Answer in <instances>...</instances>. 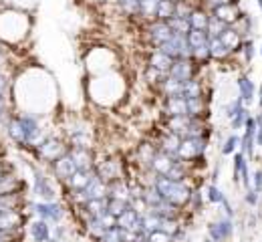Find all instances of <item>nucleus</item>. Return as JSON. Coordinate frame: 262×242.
Segmentation results:
<instances>
[{
    "mask_svg": "<svg viewBox=\"0 0 262 242\" xmlns=\"http://www.w3.org/2000/svg\"><path fill=\"white\" fill-rule=\"evenodd\" d=\"M10 87H12L10 77L0 69V95H10Z\"/></svg>",
    "mask_w": 262,
    "mask_h": 242,
    "instance_id": "0eeeda50",
    "label": "nucleus"
},
{
    "mask_svg": "<svg viewBox=\"0 0 262 242\" xmlns=\"http://www.w3.org/2000/svg\"><path fill=\"white\" fill-rule=\"evenodd\" d=\"M31 33V18L27 12L8 8L0 12V42L18 45Z\"/></svg>",
    "mask_w": 262,
    "mask_h": 242,
    "instance_id": "f257e3e1",
    "label": "nucleus"
},
{
    "mask_svg": "<svg viewBox=\"0 0 262 242\" xmlns=\"http://www.w3.org/2000/svg\"><path fill=\"white\" fill-rule=\"evenodd\" d=\"M57 180L51 175V172L42 170V168H33V190L34 198H38L40 202H55L59 198V190H57Z\"/></svg>",
    "mask_w": 262,
    "mask_h": 242,
    "instance_id": "7ed1b4c3",
    "label": "nucleus"
},
{
    "mask_svg": "<svg viewBox=\"0 0 262 242\" xmlns=\"http://www.w3.org/2000/svg\"><path fill=\"white\" fill-rule=\"evenodd\" d=\"M258 6H260V8H262V0H258Z\"/></svg>",
    "mask_w": 262,
    "mask_h": 242,
    "instance_id": "9b49d317",
    "label": "nucleus"
},
{
    "mask_svg": "<svg viewBox=\"0 0 262 242\" xmlns=\"http://www.w3.org/2000/svg\"><path fill=\"white\" fill-rule=\"evenodd\" d=\"M260 53H262V49H260Z\"/></svg>",
    "mask_w": 262,
    "mask_h": 242,
    "instance_id": "f8f14e48",
    "label": "nucleus"
},
{
    "mask_svg": "<svg viewBox=\"0 0 262 242\" xmlns=\"http://www.w3.org/2000/svg\"><path fill=\"white\" fill-rule=\"evenodd\" d=\"M208 200L212 202V204H216V206H220L222 202H226V196L212 184V186H208Z\"/></svg>",
    "mask_w": 262,
    "mask_h": 242,
    "instance_id": "423d86ee",
    "label": "nucleus"
},
{
    "mask_svg": "<svg viewBox=\"0 0 262 242\" xmlns=\"http://www.w3.org/2000/svg\"><path fill=\"white\" fill-rule=\"evenodd\" d=\"M238 143H240V139L236 138V136H230V138L226 139V143H224V147H222V153H224V156H230V153L238 147Z\"/></svg>",
    "mask_w": 262,
    "mask_h": 242,
    "instance_id": "6e6552de",
    "label": "nucleus"
},
{
    "mask_svg": "<svg viewBox=\"0 0 262 242\" xmlns=\"http://www.w3.org/2000/svg\"><path fill=\"white\" fill-rule=\"evenodd\" d=\"M25 234L33 242H49L53 238V224H49L40 218H33V220L27 222Z\"/></svg>",
    "mask_w": 262,
    "mask_h": 242,
    "instance_id": "39448f33",
    "label": "nucleus"
},
{
    "mask_svg": "<svg viewBox=\"0 0 262 242\" xmlns=\"http://www.w3.org/2000/svg\"><path fill=\"white\" fill-rule=\"evenodd\" d=\"M260 107H262V87H260Z\"/></svg>",
    "mask_w": 262,
    "mask_h": 242,
    "instance_id": "9d476101",
    "label": "nucleus"
},
{
    "mask_svg": "<svg viewBox=\"0 0 262 242\" xmlns=\"http://www.w3.org/2000/svg\"><path fill=\"white\" fill-rule=\"evenodd\" d=\"M67 151H69V145H67L65 138H59V136H55V134H49V136L33 149L36 162H40L42 166H51V164L57 162L61 156H65Z\"/></svg>",
    "mask_w": 262,
    "mask_h": 242,
    "instance_id": "f03ea898",
    "label": "nucleus"
},
{
    "mask_svg": "<svg viewBox=\"0 0 262 242\" xmlns=\"http://www.w3.org/2000/svg\"><path fill=\"white\" fill-rule=\"evenodd\" d=\"M25 208H29V214H33L34 218H40V220H45V222H49V224H63V220H65L67 216V208L65 204H61L59 200H55V202H40V200H36V202H31V204H27Z\"/></svg>",
    "mask_w": 262,
    "mask_h": 242,
    "instance_id": "20e7f679",
    "label": "nucleus"
},
{
    "mask_svg": "<svg viewBox=\"0 0 262 242\" xmlns=\"http://www.w3.org/2000/svg\"><path fill=\"white\" fill-rule=\"evenodd\" d=\"M250 186H252V190L254 192H262V168H258L256 172H254V178H252V182H250Z\"/></svg>",
    "mask_w": 262,
    "mask_h": 242,
    "instance_id": "1a4fd4ad",
    "label": "nucleus"
}]
</instances>
